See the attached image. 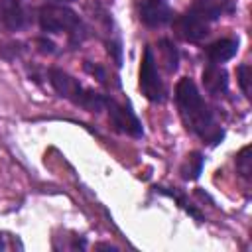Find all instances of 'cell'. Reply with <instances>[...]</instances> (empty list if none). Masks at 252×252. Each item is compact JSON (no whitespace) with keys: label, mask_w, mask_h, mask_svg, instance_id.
<instances>
[{"label":"cell","mask_w":252,"mask_h":252,"mask_svg":"<svg viewBox=\"0 0 252 252\" xmlns=\"http://www.w3.org/2000/svg\"><path fill=\"white\" fill-rule=\"evenodd\" d=\"M6 238H8V236H6V232H0V252L10 248V244H8V240H6Z\"/></svg>","instance_id":"obj_20"},{"label":"cell","mask_w":252,"mask_h":252,"mask_svg":"<svg viewBox=\"0 0 252 252\" xmlns=\"http://www.w3.org/2000/svg\"><path fill=\"white\" fill-rule=\"evenodd\" d=\"M154 191L156 193H159V195H165V197H169V199H173L189 217H193L197 222H203L205 220V217H203V213L195 207V205H191L189 203V199L185 197V193H181L179 189H175V187H163V185H156L154 187Z\"/></svg>","instance_id":"obj_12"},{"label":"cell","mask_w":252,"mask_h":252,"mask_svg":"<svg viewBox=\"0 0 252 252\" xmlns=\"http://www.w3.org/2000/svg\"><path fill=\"white\" fill-rule=\"evenodd\" d=\"M236 79H238V87H240L242 94H244L246 98H250L252 94H250V65H248V63L238 65V69H236Z\"/></svg>","instance_id":"obj_17"},{"label":"cell","mask_w":252,"mask_h":252,"mask_svg":"<svg viewBox=\"0 0 252 252\" xmlns=\"http://www.w3.org/2000/svg\"><path fill=\"white\" fill-rule=\"evenodd\" d=\"M47 81H49V85L53 87V91L59 96L67 98L75 106H79V108H83L87 112H93V114H98V112L104 110V102H106L108 94L96 93V91L81 85L67 71H63L59 67H49L47 69Z\"/></svg>","instance_id":"obj_3"},{"label":"cell","mask_w":252,"mask_h":252,"mask_svg":"<svg viewBox=\"0 0 252 252\" xmlns=\"http://www.w3.org/2000/svg\"><path fill=\"white\" fill-rule=\"evenodd\" d=\"M250 146H244L238 156H236V169L238 173L244 177V179H250V173H252V167H250Z\"/></svg>","instance_id":"obj_16"},{"label":"cell","mask_w":252,"mask_h":252,"mask_svg":"<svg viewBox=\"0 0 252 252\" xmlns=\"http://www.w3.org/2000/svg\"><path fill=\"white\" fill-rule=\"evenodd\" d=\"M193 10H197L205 20L215 22L236 10L234 0H193Z\"/></svg>","instance_id":"obj_11"},{"label":"cell","mask_w":252,"mask_h":252,"mask_svg":"<svg viewBox=\"0 0 252 252\" xmlns=\"http://www.w3.org/2000/svg\"><path fill=\"white\" fill-rule=\"evenodd\" d=\"M238 37H220L213 43H209L205 49H203V55L207 57L209 63H224V61H230L236 53H238Z\"/></svg>","instance_id":"obj_10"},{"label":"cell","mask_w":252,"mask_h":252,"mask_svg":"<svg viewBox=\"0 0 252 252\" xmlns=\"http://www.w3.org/2000/svg\"><path fill=\"white\" fill-rule=\"evenodd\" d=\"M37 24L45 33H65L71 45H81L89 28L81 16L63 4H43L37 8Z\"/></svg>","instance_id":"obj_2"},{"label":"cell","mask_w":252,"mask_h":252,"mask_svg":"<svg viewBox=\"0 0 252 252\" xmlns=\"http://www.w3.org/2000/svg\"><path fill=\"white\" fill-rule=\"evenodd\" d=\"M35 45H37V49H39L41 53H47V55H51V53L57 51V49H55V43H53L51 39H47V37H37V39H35Z\"/></svg>","instance_id":"obj_19"},{"label":"cell","mask_w":252,"mask_h":252,"mask_svg":"<svg viewBox=\"0 0 252 252\" xmlns=\"http://www.w3.org/2000/svg\"><path fill=\"white\" fill-rule=\"evenodd\" d=\"M140 22L148 28H163L173 22L175 12L167 0H140L138 4Z\"/></svg>","instance_id":"obj_7"},{"label":"cell","mask_w":252,"mask_h":252,"mask_svg":"<svg viewBox=\"0 0 252 252\" xmlns=\"http://www.w3.org/2000/svg\"><path fill=\"white\" fill-rule=\"evenodd\" d=\"M203 87L209 94L213 96H222L228 91V73L224 67L217 65V63H207L201 75Z\"/></svg>","instance_id":"obj_9"},{"label":"cell","mask_w":252,"mask_h":252,"mask_svg":"<svg viewBox=\"0 0 252 252\" xmlns=\"http://www.w3.org/2000/svg\"><path fill=\"white\" fill-rule=\"evenodd\" d=\"M140 91L150 102H163L165 100V85L159 77L158 59L154 55V49L146 45L142 63H140Z\"/></svg>","instance_id":"obj_4"},{"label":"cell","mask_w":252,"mask_h":252,"mask_svg":"<svg viewBox=\"0 0 252 252\" xmlns=\"http://www.w3.org/2000/svg\"><path fill=\"white\" fill-rule=\"evenodd\" d=\"M209 26L211 22L205 20L197 10L189 8L185 10L181 16H175L173 18V28H175V33L189 41V43H199L201 39H205L209 35Z\"/></svg>","instance_id":"obj_6"},{"label":"cell","mask_w":252,"mask_h":252,"mask_svg":"<svg viewBox=\"0 0 252 252\" xmlns=\"http://www.w3.org/2000/svg\"><path fill=\"white\" fill-rule=\"evenodd\" d=\"M85 71L89 73V75H93L100 85H104V87H110V83H112V79L108 77V71L100 65V63H93V61H85Z\"/></svg>","instance_id":"obj_15"},{"label":"cell","mask_w":252,"mask_h":252,"mask_svg":"<svg viewBox=\"0 0 252 252\" xmlns=\"http://www.w3.org/2000/svg\"><path fill=\"white\" fill-rule=\"evenodd\" d=\"M104 110L108 114L110 126L116 132L132 136V138H142L144 136V126H142L140 118L136 116V112L132 110V106L128 102H118L114 96H106Z\"/></svg>","instance_id":"obj_5"},{"label":"cell","mask_w":252,"mask_h":252,"mask_svg":"<svg viewBox=\"0 0 252 252\" xmlns=\"http://www.w3.org/2000/svg\"><path fill=\"white\" fill-rule=\"evenodd\" d=\"M175 104L185 128L203 144L217 146L224 138V128L217 122L215 112L201 96L191 77H181L175 85Z\"/></svg>","instance_id":"obj_1"},{"label":"cell","mask_w":252,"mask_h":252,"mask_svg":"<svg viewBox=\"0 0 252 252\" xmlns=\"http://www.w3.org/2000/svg\"><path fill=\"white\" fill-rule=\"evenodd\" d=\"M51 2H57V4H63V2H75V0H51Z\"/></svg>","instance_id":"obj_21"},{"label":"cell","mask_w":252,"mask_h":252,"mask_svg":"<svg viewBox=\"0 0 252 252\" xmlns=\"http://www.w3.org/2000/svg\"><path fill=\"white\" fill-rule=\"evenodd\" d=\"M106 49H108V53H110V57L114 59V65L116 67H120L122 65V43H120V39L116 37V39H106Z\"/></svg>","instance_id":"obj_18"},{"label":"cell","mask_w":252,"mask_h":252,"mask_svg":"<svg viewBox=\"0 0 252 252\" xmlns=\"http://www.w3.org/2000/svg\"><path fill=\"white\" fill-rule=\"evenodd\" d=\"M158 49L161 51V61H163L167 73H175L177 71V65H179V51L173 45V41L167 39V37H163V39L158 41Z\"/></svg>","instance_id":"obj_14"},{"label":"cell","mask_w":252,"mask_h":252,"mask_svg":"<svg viewBox=\"0 0 252 252\" xmlns=\"http://www.w3.org/2000/svg\"><path fill=\"white\" fill-rule=\"evenodd\" d=\"M203 163H205L203 154H199V152H191V154H187L185 161H183L181 167H179L181 177H183L185 181H195V179L201 175V171H203Z\"/></svg>","instance_id":"obj_13"},{"label":"cell","mask_w":252,"mask_h":252,"mask_svg":"<svg viewBox=\"0 0 252 252\" xmlns=\"http://www.w3.org/2000/svg\"><path fill=\"white\" fill-rule=\"evenodd\" d=\"M0 22L10 32H20L32 24V10L26 0H0Z\"/></svg>","instance_id":"obj_8"}]
</instances>
